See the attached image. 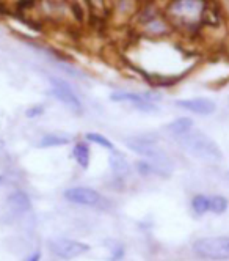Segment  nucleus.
<instances>
[{
	"mask_svg": "<svg viewBox=\"0 0 229 261\" xmlns=\"http://www.w3.org/2000/svg\"><path fill=\"white\" fill-rule=\"evenodd\" d=\"M4 148H5V142H4V140H0V151H2Z\"/></svg>",
	"mask_w": 229,
	"mask_h": 261,
	"instance_id": "21",
	"label": "nucleus"
},
{
	"mask_svg": "<svg viewBox=\"0 0 229 261\" xmlns=\"http://www.w3.org/2000/svg\"><path fill=\"white\" fill-rule=\"evenodd\" d=\"M72 137L66 136V134H60V133H52V134H46L41 137L38 146L40 148H56V146H65L68 143H71Z\"/></svg>",
	"mask_w": 229,
	"mask_h": 261,
	"instance_id": "13",
	"label": "nucleus"
},
{
	"mask_svg": "<svg viewBox=\"0 0 229 261\" xmlns=\"http://www.w3.org/2000/svg\"><path fill=\"white\" fill-rule=\"evenodd\" d=\"M50 84H52V90H50L52 95L63 106H66L72 114L80 115L83 112V106H82V101L79 99V96L75 95V91L72 90V87L68 82L62 81V79H55V77L50 79Z\"/></svg>",
	"mask_w": 229,
	"mask_h": 261,
	"instance_id": "4",
	"label": "nucleus"
},
{
	"mask_svg": "<svg viewBox=\"0 0 229 261\" xmlns=\"http://www.w3.org/2000/svg\"><path fill=\"white\" fill-rule=\"evenodd\" d=\"M65 198L74 204H80V206H96L101 203L102 197L98 191L91 188H83V186H77V188H71L65 191Z\"/></svg>",
	"mask_w": 229,
	"mask_h": 261,
	"instance_id": "6",
	"label": "nucleus"
},
{
	"mask_svg": "<svg viewBox=\"0 0 229 261\" xmlns=\"http://www.w3.org/2000/svg\"><path fill=\"white\" fill-rule=\"evenodd\" d=\"M108 164H110V169L114 176L126 178L130 175V164L121 151H111V154L108 158Z\"/></svg>",
	"mask_w": 229,
	"mask_h": 261,
	"instance_id": "10",
	"label": "nucleus"
},
{
	"mask_svg": "<svg viewBox=\"0 0 229 261\" xmlns=\"http://www.w3.org/2000/svg\"><path fill=\"white\" fill-rule=\"evenodd\" d=\"M52 253H55L59 258L63 259H74L90 250V246L80 241L74 239H53L49 244Z\"/></svg>",
	"mask_w": 229,
	"mask_h": 261,
	"instance_id": "5",
	"label": "nucleus"
},
{
	"mask_svg": "<svg viewBox=\"0 0 229 261\" xmlns=\"http://www.w3.org/2000/svg\"><path fill=\"white\" fill-rule=\"evenodd\" d=\"M176 106L190 112V114L209 117L217 110V104L209 98H187V99H178Z\"/></svg>",
	"mask_w": 229,
	"mask_h": 261,
	"instance_id": "7",
	"label": "nucleus"
},
{
	"mask_svg": "<svg viewBox=\"0 0 229 261\" xmlns=\"http://www.w3.org/2000/svg\"><path fill=\"white\" fill-rule=\"evenodd\" d=\"M195 123L192 118H188V117H179L176 120H173L171 123H168L165 126V130L169 134V136H173V137H181L187 133H190V130L193 129Z\"/></svg>",
	"mask_w": 229,
	"mask_h": 261,
	"instance_id": "11",
	"label": "nucleus"
},
{
	"mask_svg": "<svg viewBox=\"0 0 229 261\" xmlns=\"http://www.w3.org/2000/svg\"><path fill=\"white\" fill-rule=\"evenodd\" d=\"M41 259V253L40 252H35V253H32L25 261H40Z\"/></svg>",
	"mask_w": 229,
	"mask_h": 261,
	"instance_id": "20",
	"label": "nucleus"
},
{
	"mask_svg": "<svg viewBox=\"0 0 229 261\" xmlns=\"http://www.w3.org/2000/svg\"><path fill=\"white\" fill-rule=\"evenodd\" d=\"M110 99L114 102H130V104H138V102H159L162 99V95L157 91H113L110 95Z\"/></svg>",
	"mask_w": 229,
	"mask_h": 261,
	"instance_id": "8",
	"label": "nucleus"
},
{
	"mask_svg": "<svg viewBox=\"0 0 229 261\" xmlns=\"http://www.w3.org/2000/svg\"><path fill=\"white\" fill-rule=\"evenodd\" d=\"M135 165H137L138 173L143 175V176H148V175H151V173H156V170H154V167H152V164H151L149 161H146V159L138 161Z\"/></svg>",
	"mask_w": 229,
	"mask_h": 261,
	"instance_id": "18",
	"label": "nucleus"
},
{
	"mask_svg": "<svg viewBox=\"0 0 229 261\" xmlns=\"http://www.w3.org/2000/svg\"><path fill=\"white\" fill-rule=\"evenodd\" d=\"M126 145L129 150H132L133 153H137L143 156L146 161H149L157 175L168 176L169 172L173 170V161L165 153V150L159 145V142L154 137H151L149 134L132 136L126 139Z\"/></svg>",
	"mask_w": 229,
	"mask_h": 261,
	"instance_id": "1",
	"label": "nucleus"
},
{
	"mask_svg": "<svg viewBox=\"0 0 229 261\" xmlns=\"http://www.w3.org/2000/svg\"><path fill=\"white\" fill-rule=\"evenodd\" d=\"M193 252L206 259L223 261L229 259V238L227 236H207L193 242Z\"/></svg>",
	"mask_w": 229,
	"mask_h": 261,
	"instance_id": "3",
	"label": "nucleus"
},
{
	"mask_svg": "<svg viewBox=\"0 0 229 261\" xmlns=\"http://www.w3.org/2000/svg\"><path fill=\"white\" fill-rule=\"evenodd\" d=\"M192 210L198 216H203V214L209 213V210H211V197H206L203 194L195 195L192 198Z\"/></svg>",
	"mask_w": 229,
	"mask_h": 261,
	"instance_id": "15",
	"label": "nucleus"
},
{
	"mask_svg": "<svg viewBox=\"0 0 229 261\" xmlns=\"http://www.w3.org/2000/svg\"><path fill=\"white\" fill-rule=\"evenodd\" d=\"M8 204L10 208L14 210L16 213H25L32 208L30 197L24 191H16L8 197Z\"/></svg>",
	"mask_w": 229,
	"mask_h": 261,
	"instance_id": "12",
	"label": "nucleus"
},
{
	"mask_svg": "<svg viewBox=\"0 0 229 261\" xmlns=\"http://www.w3.org/2000/svg\"><path fill=\"white\" fill-rule=\"evenodd\" d=\"M72 156L75 159V162L79 164V167L82 169H88L90 167V161H91V153H90V146L85 142H79L75 143L74 150H72Z\"/></svg>",
	"mask_w": 229,
	"mask_h": 261,
	"instance_id": "14",
	"label": "nucleus"
},
{
	"mask_svg": "<svg viewBox=\"0 0 229 261\" xmlns=\"http://www.w3.org/2000/svg\"><path fill=\"white\" fill-rule=\"evenodd\" d=\"M85 139L91 143H96L102 148H107V150H113V143L110 142V139H107L105 136L102 134H98V133H88L85 134Z\"/></svg>",
	"mask_w": 229,
	"mask_h": 261,
	"instance_id": "16",
	"label": "nucleus"
},
{
	"mask_svg": "<svg viewBox=\"0 0 229 261\" xmlns=\"http://www.w3.org/2000/svg\"><path fill=\"white\" fill-rule=\"evenodd\" d=\"M171 11L179 17L193 19L203 11V2L201 0H178V2L171 5Z\"/></svg>",
	"mask_w": 229,
	"mask_h": 261,
	"instance_id": "9",
	"label": "nucleus"
},
{
	"mask_svg": "<svg viewBox=\"0 0 229 261\" xmlns=\"http://www.w3.org/2000/svg\"><path fill=\"white\" fill-rule=\"evenodd\" d=\"M227 210V200L223 195H214L211 197V210L214 214H223Z\"/></svg>",
	"mask_w": 229,
	"mask_h": 261,
	"instance_id": "17",
	"label": "nucleus"
},
{
	"mask_svg": "<svg viewBox=\"0 0 229 261\" xmlns=\"http://www.w3.org/2000/svg\"><path fill=\"white\" fill-rule=\"evenodd\" d=\"M44 114V107L43 106H32L25 110V117L27 118H38V117H41Z\"/></svg>",
	"mask_w": 229,
	"mask_h": 261,
	"instance_id": "19",
	"label": "nucleus"
},
{
	"mask_svg": "<svg viewBox=\"0 0 229 261\" xmlns=\"http://www.w3.org/2000/svg\"><path fill=\"white\" fill-rule=\"evenodd\" d=\"M178 142L184 151H187L190 156H193L195 159H199L203 162L215 164L223 159V151L217 145V142L207 134L199 133V130L192 129L190 133L178 137Z\"/></svg>",
	"mask_w": 229,
	"mask_h": 261,
	"instance_id": "2",
	"label": "nucleus"
}]
</instances>
